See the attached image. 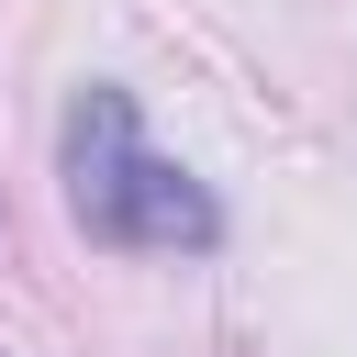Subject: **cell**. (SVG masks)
<instances>
[{
  "instance_id": "obj_1",
  "label": "cell",
  "mask_w": 357,
  "mask_h": 357,
  "mask_svg": "<svg viewBox=\"0 0 357 357\" xmlns=\"http://www.w3.org/2000/svg\"><path fill=\"white\" fill-rule=\"evenodd\" d=\"M56 156H67V212H78L89 245H112V257H201V245H223V201L145 145V123H134V100L112 78H89L67 100Z\"/></svg>"
}]
</instances>
